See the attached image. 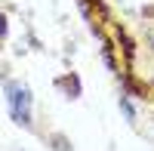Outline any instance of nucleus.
I'll list each match as a JSON object with an SVG mask.
<instances>
[{
    "mask_svg": "<svg viewBox=\"0 0 154 151\" xmlns=\"http://www.w3.org/2000/svg\"><path fill=\"white\" fill-rule=\"evenodd\" d=\"M3 31H6V19L0 16V37H3Z\"/></svg>",
    "mask_w": 154,
    "mask_h": 151,
    "instance_id": "f257e3e1",
    "label": "nucleus"
}]
</instances>
